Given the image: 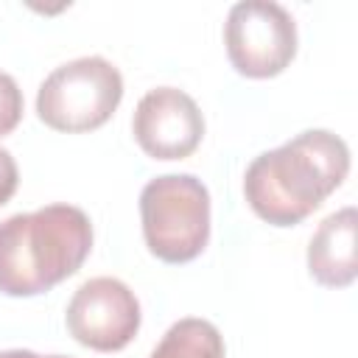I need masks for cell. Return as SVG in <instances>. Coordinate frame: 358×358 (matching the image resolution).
Segmentation results:
<instances>
[{"label":"cell","instance_id":"obj_2","mask_svg":"<svg viewBox=\"0 0 358 358\" xmlns=\"http://www.w3.org/2000/svg\"><path fill=\"white\" fill-rule=\"evenodd\" d=\"M92 249V224L81 207L48 204L0 221V291L36 296L73 277Z\"/></svg>","mask_w":358,"mask_h":358},{"label":"cell","instance_id":"obj_3","mask_svg":"<svg viewBox=\"0 0 358 358\" xmlns=\"http://www.w3.org/2000/svg\"><path fill=\"white\" fill-rule=\"evenodd\" d=\"M143 238L162 263H190L210 241V193L193 173H165L140 193Z\"/></svg>","mask_w":358,"mask_h":358},{"label":"cell","instance_id":"obj_10","mask_svg":"<svg viewBox=\"0 0 358 358\" xmlns=\"http://www.w3.org/2000/svg\"><path fill=\"white\" fill-rule=\"evenodd\" d=\"M22 120V90L17 81L0 70V137L11 134Z\"/></svg>","mask_w":358,"mask_h":358},{"label":"cell","instance_id":"obj_9","mask_svg":"<svg viewBox=\"0 0 358 358\" xmlns=\"http://www.w3.org/2000/svg\"><path fill=\"white\" fill-rule=\"evenodd\" d=\"M148 358H224V338L207 319H179L168 327Z\"/></svg>","mask_w":358,"mask_h":358},{"label":"cell","instance_id":"obj_11","mask_svg":"<svg viewBox=\"0 0 358 358\" xmlns=\"http://www.w3.org/2000/svg\"><path fill=\"white\" fill-rule=\"evenodd\" d=\"M17 182H20V171H17V162L11 157V151H6L0 145V207L14 196L17 190Z\"/></svg>","mask_w":358,"mask_h":358},{"label":"cell","instance_id":"obj_8","mask_svg":"<svg viewBox=\"0 0 358 358\" xmlns=\"http://www.w3.org/2000/svg\"><path fill=\"white\" fill-rule=\"evenodd\" d=\"M308 271L319 285L347 288L358 277V213H330L308 243Z\"/></svg>","mask_w":358,"mask_h":358},{"label":"cell","instance_id":"obj_5","mask_svg":"<svg viewBox=\"0 0 358 358\" xmlns=\"http://www.w3.org/2000/svg\"><path fill=\"white\" fill-rule=\"evenodd\" d=\"M224 45L241 76L271 78L296 56V22L274 0H241L227 14Z\"/></svg>","mask_w":358,"mask_h":358},{"label":"cell","instance_id":"obj_4","mask_svg":"<svg viewBox=\"0 0 358 358\" xmlns=\"http://www.w3.org/2000/svg\"><path fill=\"white\" fill-rule=\"evenodd\" d=\"M123 98V76L103 56H81L56 67L36 92V115L53 131L101 129Z\"/></svg>","mask_w":358,"mask_h":358},{"label":"cell","instance_id":"obj_6","mask_svg":"<svg viewBox=\"0 0 358 358\" xmlns=\"http://www.w3.org/2000/svg\"><path fill=\"white\" fill-rule=\"evenodd\" d=\"M64 322L78 344L98 352H117L140 330V302L126 282L92 277L73 294Z\"/></svg>","mask_w":358,"mask_h":358},{"label":"cell","instance_id":"obj_7","mask_svg":"<svg viewBox=\"0 0 358 358\" xmlns=\"http://www.w3.org/2000/svg\"><path fill=\"white\" fill-rule=\"evenodd\" d=\"M131 131L148 157L185 159L204 137V115L185 90L157 87L140 98L131 117Z\"/></svg>","mask_w":358,"mask_h":358},{"label":"cell","instance_id":"obj_1","mask_svg":"<svg viewBox=\"0 0 358 358\" xmlns=\"http://www.w3.org/2000/svg\"><path fill=\"white\" fill-rule=\"evenodd\" d=\"M347 173V143L327 129H310L255 157L243 176V196L257 218L294 227L319 210Z\"/></svg>","mask_w":358,"mask_h":358},{"label":"cell","instance_id":"obj_12","mask_svg":"<svg viewBox=\"0 0 358 358\" xmlns=\"http://www.w3.org/2000/svg\"><path fill=\"white\" fill-rule=\"evenodd\" d=\"M0 358H67V355H36L31 350H3Z\"/></svg>","mask_w":358,"mask_h":358}]
</instances>
